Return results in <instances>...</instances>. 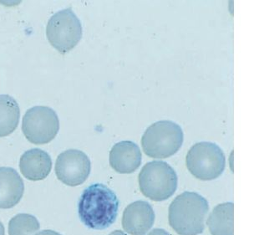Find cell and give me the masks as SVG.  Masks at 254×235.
Segmentation results:
<instances>
[{"instance_id":"obj_17","label":"cell","mask_w":254,"mask_h":235,"mask_svg":"<svg viewBox=\"0 0 254 235\" xmlns=\"http://www.w3.org/2000/svg\"><path fill=\"white\" fill-rule=\"evenodd\" d=\"M35 235H61V234L53 231V230H43L40 232L38 233Z\"/></svg>"},{"instance_id":"obj_19","label":"cell","mask_w":254,"mask_h":235,"mask_svg":"<svg viewBox=\"0 0 254 235\" xmlns=\"http://www.w3.org/2000/svg\"><path fill=\"white\" fill-rule=\"evenodd\" d=\"M0 235H4V227L1 222H0Z\"/></svg>"},{"instance_id":"obj_16","label":"cell","mask_w":254,"mask_h":235,"mask_svg":"<svg viewBox=\"0 0 254 235\" xmlns=\"http://www.w3.org/2000/svg\"><path fill=\"white\" fill-rule=\"evenodd\" d=\"M147 235H171L169 233L162 229H155L151 232L149 233Z\"/></svg>"},{"instance_id":"obj_1","label":"cell","mask_w":254,"mask_h":235,"mask_svg":"<svg viewBox=\"0 0 254 235\" xmlns=\"http://www.w3.org/2000/svg\"><path fill=\"white\" fill-rule=\"evenodd\" d=\"M119 209L116 193L102 183L85 188L79 198L78 212L83 224L91 230H103L114 224Z\"/></svg>"},{"instance_id":"obj_5","label":"cell","mask_w":254,"mask_h":235,"mask_svg":"<svg viewBox=\"0 0 254 235\" xmlns=\"http://www.w3.org/2000/svg\"><path fill=\"white\" fill-rule=\"evenodd\" d=\"M186 165L189 172L197 179L211 181L219 177L224 172L225 154L215 143H196L188 151Z\"/></svg>"},{"instance_id":"obj_10","label":"cell","mask_w":254,"mask_h":235,"mask_svg":"<svg viewBox=\"0 0 254 235\" xmlns=\"http://www.w3.org/2000/svg\"><path fill=\"white\" fill-rule=\"evenodd\" d=\"M110 165L122 174L131 173L139 168L142 155L140 148L130 141H122L113 146L110 152Z\"/></svg>"},{"instance_id":"obj_3","label":"cell","mask_w":254,"mask_h":235,"mask_svg":"<svg viewBox=\"0 0 254 235\" xmlns=\"http://www.w3.org/2000/svg\"><path fill=\"white\" fill-rule=\"evenodd\" d=\"M184 134L179 125L171 121H159L144 132L141 146L146 155L164 159L177 154L183 146Z\"/></svg>"},{"instance_id":"obj_13","label":"cell","mask_w":254,"mask_h":235,"mask_svg":"<svg viewBox=\"0 0 254 235\" xmlns=\"http://www.w3.org/2000/svg\"><path fill=\"white\" fill-rule=\"evenodd\" d=\"M233 203H224L215 207L210 214L206 225L212 235H234L233 234Z\"/></svg>"},{"instance_id":"obj_4","label":"cell","mask_w":254,"mask_h":235,"mask_svg":"<svg viewBox=\"0 0 254 235\" xmlns=\"http://www.w3.org/2000/svg\"><path fill=\"white\" fill-rule=\"evenodd\" d=\"M138 182L143 195L155 202H162L171 198L177 191L178 178L169 164L153 161L143 166Z\"/></svg>"},{"instance_id":"obj_12","label":"cell","mask_w":254,"mask_h":235,"mask_svg":"<svg viewBox=\"0 0 254 235\" xmlns=\"http://www.w3.org/2000/svg\"><path fill=\"white\" fill-rule=\"evenodd\" d=\"M52 168V160L45 151L35 148L25 152L19 161V169L30 181L45 179Z\"/></svg>"},{"instance_id":"obj_18","label":"cell","mask_w":254,"mask_h":235,"mask_svg":"<svg viewBox=\"0 0 254 235\" xmlns=\"http://www.w3.org/2000/svg\"><path fill=\"white\" fill-rule=\"evenodd\" d=\"M109 235H127L124 232H122L121 230H116L114 232L111 233Z\"/></svg>"},{"instance_id":"obj_15","label":"cell","mask_w":254,"mask_h":235,"mask_svg":"<svg viewBox=\"0 0 254 235\" xmlns=\"http://www.w3.org/2000/svg\"><path fill=\"white\" fill-rule=\"evenodd\" d=\"M39 230L40 223L30 214H18L8 223V235H33Z\"/></svg>"},{"instance_id":"obj_7","label":"cell","mask_w":254,"mask_h":235,"mask_svg":"<svg viewBox=\"0 0 254 235\" xmlns=\"http://www.w3.org/2000/svg\"><path fill=\"white\" fill-rule=\"evenodd\" d=\"M60 120L53 109L48 106H34L24 114L22 131L27 140L41 145L51 143L58 134Z\"/></svg>"},{"instance_id":"obj_8","label":"cell","mask_w":254,"mask_h":235,"mask_svg":"<svg viewBox=\"0 0 254 235\" xmlns=\"http://www.w3.org/2000/svg\"><path fill=\"white\" fill-rule=\"evenodd\" d=\"M91 169L89 157L81 151L69 149L60 154L56 162V174L65 185L76 187L87 180Z\"/></svg>"},{"instance_id":"obj_11","label":"cell","mask_w":254,"mask_h":235,"mask_svg":"<svg viewBox=\"0 0 254 235\" xmlns=\"http://www.w3.org/2000/svg\"><path fill=\"white\" fill-rule=\"evenodd\" d=\"M24 192V181L17 171L11 167H0V209H11L17 205Z\"/></svg>"},{"instance_id":"obj_14","label":"cell","mask_w":254,"mask_h":235,"mask_svg":"<svg viewBox=\"0 0 254 235\" xmlns=\"http://www.w3.org/2000/svg\"><path fill=\"white\" fill-rule=\"evenodd\" d=\"M20 109L13 97L0 95V138L10 135L18 127Z\"/></svg>"},{"instance_id":"obj_6","label":"cell","mask_w":254,"mask_h":235,"mask_svg":"<svg viewBox=\"0 0 254 235\" xmlns=\"http://www.w3.org/2000/svg\"><path fill=\"white\" fill-rule=\"evenodd\" d=\"M82 25L71 8L59 11L51 16L46 27L49 42L61 54L73 50L82 38Z\"/></svg>"},{"instance_id":"obj_2","label":"cell","mask_w":254,"mask_h":235,"mask_svg":"<svg viewBox=\"0 0 254 235\" xmlns=\"http://www.w3.org/2000/svg\"><path fill=\"white\" fill-rule=\"evenodd\" d=\"M208 202L198 193L184 192L169 207V224L179 235H198L205 229Z\"/></svg>"},{"instance_id":"obj_9","label":"cell","mask_w":254,"mask_h":235,"mask_svg":"<svg viewBox=\"0 0 254 235\" xmlns=\"http://www.w3.org/2000/svg\"><path fill=\"white\" fill-rule=\"evenodd\" d=\"M155 222V213L147 202L136 201L126 208L122 226L131 235H146Z\"/></svg>"}]
</instances>
